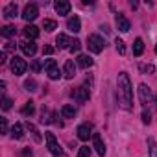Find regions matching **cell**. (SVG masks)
<instances>
[{"instance_id": "1", "label": "cell", "mask_w": 157, "mask_h": 157, "mask_svg": "<svg viewBox=\"0 0 157 157\" xmlns=\"http://www.w3.org/2000/svg\"><path fill=\"white\" fill-rule=\"evenodd\" d=\"M117 89H118V102L120 107L126 111L133 109V91H131V82L128 72H120L117 78Z\"/></svg>"}, {"instance_id": "2", "label": "cell", "mask_w": 157, "mask_h": 157, "mask_svg": "<svg viewBox=\"0 0 157 157\" xmlns=\"http://www.w3.org/2000/svg\"><path fill=\"white\" fill-rule=\"evenodd\" d=\"M87 46H89L91 52L100 54V52L104 50V46H105V41H104L100 35H89V39H87Z\"/></svg>"}, {"instance_id": "3", "label": "cell", "mask_w": 157, "mask_h": 157, "mask_svg": "<svg viewBox=\"0 0 157 157\" xmlns=\"http://www.w3.org/2000/svg\"><path fill=\"white\" fill-rule=\"evenodd\" d=\"M26 68H28V65H26V61H24L22 57H19V56H13V57H11V72H13L15 76L24 74Z\"/></svg>"}, {"instance_id": "4", "label": "cell", "mask_w": 157, "mask_h": 157, "mask_svg": "<svg viewBox=\"0 0 157 157\" xmlns=\"http://www.w3.org/2000/svg\"><path fill=\"white\" fill-rule=\"evenodd\" d=\"M46 144H48V150H50V153H52V155H56V157H61V155H63L61 146L57 144V140H56V135H54V133H46Z\"/></svg>"}, {"instance_id": "5", "label": "cell", "mask_w": 157, "mask_h": 157, "mask_svg": "<svg viewBox=\"0 0 157 157\" xmlns=\"http://www.w3.org/2000/svg\"><path fill=\"white\" fill-rule=\"evenodd\" d=\"M44 70H46V74H48L50 80H59L61 72H59V68L56 65V59H46L44 61Z\"/></svg>"}, {"instance_id": "6", "label": "cell", "mask_w": 157, "mask_h": 157, "mask_svg": "<svg viewBox=\"0 0 157 157\" xmlns=\"http://www.w3.org/2000/svg\"><path fill=\"white\" fill-rule=\"evenodd\" d=\"M37 15H39V8H37V4H28V6L24 8V11H22V19H24L26 22L35 21Z\"/></svg>"}, {"instance_id": "7", "label": "cell", "mask_w": 157, "mask_h": 157, "mask_svg": "<svg viewBox=\"0 0 157 157\" xmlns=\"http://www.w3.org/2000/svg\"><path fill=\"white\" fill-rule=\"evenodd\" d=\"M89 89L87 87H78V89H74L72 91V98L76 100V102H80V104H85L87 100H89Z\"/></svg>"}, {"instance_id": "8", "label": "cell", "mask_w": 157, "mask_h": 157, "mask_svg": "<svg viewBox=\"0 0 157 157\" xmlns=\"http://www.w3.org/2000/svg\"><path fill=\"white\" fill-rule=\"evenodd\" d=\"M139 98H140V104L146 105L151 102V89L146 85V83H140L139 85Z\"/></svg>"}, {"instance_id": "9", "label": "cell", "mask_w": 157, "mask_h": 157, "mask_svg": "<svg viewBox=\"0 0 157 157\" xmlns=\"http://www.w3.org/2000/svg\"><path fill=\"white\" fill-rule=\"evenodd\" d=\"M76 133H78L80 140H89V137H93V128H91V124H82V126H78Z\"/></svg>"}, {"instance_id": "10", "label": "cell", "mask_w": 157, "mask_h": 157, "mask_svg": "<svg viewBox=\"0 0 157 157\" xmlns=\"http://www.w3.org/2000/svg\"><path fill=\"white\" fill-rule=\"evenodd\" d=\"M115 22H117V28H118V32H122V33H126V32H129V28H131V24H129V21L122 15V13H118L117 17H115Z\"/></svg>"}, {"instance_id": "11", "label": "cell", "mask_w": 157, "mask_h": 157, "mask_svg": "<svg viewBox=\"0 0 157 157\" xmlns=\"http://www.w3.org/2000/svg\"><path fill=\"white\" fill-rule=\"evenodd\" d=\"M93 146H94V150H96V153L100 157L105 155V144H104V140H102V137L98 133H93Z\"/></svg>"}, {"instance_id": "12", "label": "cell", "mask_w": 157, "mask_h": 157, "mask_svg": "<svg viewBox=\"0 0 157 157\" xmlns=\"http://www.w3.org/2000/svg\"><path fill=\"white\" fill-rule=\"evenodd\" d=\"M57 15H68L70 13V2H67V0H57V2L54 4Z\"/></svg>"}, {"instance_id": "13", "label": "cell", "mask_w": 157, "mask_h": 157, "mask_svg": "<svg viewBox=\"0 0 157 157\" xmlns=\"http://www.w3.org/2000/svg\"><path fill=\"white\" fill-rule=\"evenodd\" d=\"M63 74H65V78H67V80H72V78L76 76V65H74V61H72V59H68V61L65 63Z\"/></svg>"}, {"instance_id": "14", "label": "cell", "mask_w": 157, "mask_h": 157, "mask_svg": "<svg viewBox=\"0 0 157 157\" xmlns=\"http://www.w3.org/2000/svg\"><path fill=\"white\" fill-rule=\"evenodd\" d=\"M67 28H68L72 33L82 32V22H80V19H78L76 15H74V17H70V19H68V22H67Z\"/></svg>"}, {"instance_id": "15", "label": "cell", "mask_w": 157, "mask_h": 157, "mask_svg": "<svg viewBox=\"0 0 157 157\" xmlns=\"http://www.w3.org/2000/svg\"><path fill=\"white\" fill-rule=\"evenodd\" d=\"M21 48H22V52H24V56H33L35 52H37V44L33 43V41H24L22 44H21Z\"/></svg>"}, {"instance_id": "16", "label": "cell", "mask_w": 157, "mask_h": 157, "mask_svg": "<svg viewBox=\"0 0 157 157\" xmlns=\"http://www.w3.org/2000/svg\"><path fill=\"white\" fill-rule=\"evenodd\" d=\"M37 35H39V28H37V26L28 24V26L24 28V37H26V39L33 41V39H37Z\"/></svg>"}, {"instance_id": "17", "label": "cell", "mask_w": 157, "mask_h": 157, "mask_svg": "<svg viewBox=\"0 0 157 157\" xmlns=\"http://www.w3.org/2000/svg\"><path fill=\"white\" fill-rule=\"evenodd\" d=\"M17 13H19V10H17V4H15V2H11V4H8V6L4 8V17H6V19H15Z\"/></svg>"}, {"instance_id": "18", "label": "cell", "mask_w": 157, "mask_h": 157, "mask_svg": "<svg viewBox=\"0 0 157 157\" xmlns=\"http://www.w3.org/2000/svg\"><path fill=\"white\" fill-rule=\"evenodd\" d=\"M56 43H57L59 48H68V50H70V46H72V41H70L68 35H65V33H59L57 39H56Z\"/></svg>"}, {"instance_id": "19", "label": "cell", "mask_w": 157, "mask_h": 157, "mask_svg": "<svg viewBox=\"0 0 157 157\" xmlns=\"http://www.w3.org/2000/svg\"><path fill=\"white\" fill-rule=\"evenodd\" d=\"M78 65H80L82 68H91L93 67V59L89 56H85V54H80L78 56Z\"/></svg>"}, {"instance_id": "20", "label": "cell", "mask_w": 157, "mask_h": 157, "mask_svg": "<svg viewBox=\"0 0 157 157\" xmlns=\"http://www.w3.org/2000/svg\"><path fill=\"white\" fill-rule=\"evenodd\" d=\"M52 118H56V115H52L48 107H43V111H41V122L43 124H52L54 122Z\"/></svg>"}, {"instance_id": "21", "label": "cell", "mask_w": 157, "mask_h": 157, "mask_svg": "<svg viewBox=\"0 0 157 157\" xmlns=\"http://www.w3.org/2000/svg\"><path fill=\"white\" fill-rule=\"evenodd\" d=\"M74 115H76V107L74 105H63L61 107V117H65V118H74Z\"/></svg>"}, {"instance_id": "22", "label": "cell", "mask_w": 157, "mask_h": 157, "mask_svg": "<svg viewBox=\"0 0 157 157\" xmlns=\"http://www.w3.org/2000/svg\"><path fill=\"white\" fill-rule=\"evenodd\" d=\"M11 137H13V139H17V140H21V139L24 137V131H22V124H19V122H17V124L11 128Z\"/></svg>"}, {"instance_id": "23", "label": "cell", "mask_w": 157, "mask_h": 157, "mask_svg": "<svg viewBox=\"0 0 157 157\" xmlns=\"http://www.w3.org/2000/svg\"><path fill=\"white\" fill-rule=\"evenodd\" d=\"M142 52H144V41L142 39H135V43H133V54L135 56H142Z\"/></svg>"}, {"instance_id": "24", "label": "cell", "mask_w": 157, "mask_h": 157, "mask_svg": "<svg viewBox=\"0 0 157 157\" xmlns=\"http://www.w3.org/2000/svg\"><path fill=\"white\" fill-rule=\"evenodd\" d=\"M21 113H22L24 117H32V115L35 113V105H33V102H26L24 107L21 109Z\"/></svg>"}, {"instance_id": "25", "label": "cell", "mask_w": 157, "mask_h": 157, "mask_svg": "<svg viewBox=\"0 0 157 157\" xmlns=\"http://www.w3.org/2000/svg\"><path fill=\"white\" fill-rule=\"evenodd\" d=\"M148 151H150V157H157V142L151 137L148 139Z\"/></svg>"}, {"instance_id": "26", "label": "cell", "mask_w": 157, "mask_h": 157, "mask_svg": "<svg viewBox=\"0 0 157 157\" xmlns=\"http://www.w3.org/2000/svg\"><path fill=\"white\" fill-rule=\"evenodd\" d=\"M15 32H17V30H15V26H10V24H8V26H4L2 30H0V33H2L4 37H13V35H15Z\"/></svg>"}, {"instance_id": "27", "label": "cell", "mask_w": 157, "mask_h": 157, "mask_svg": "<svg viewBox=\"0 0 157 157\" xmlns=\"http://www.w3.org/2000/svg\"><path fill=\"white\" fill-rule=\"evenodd\" d=\"M139 70H140L142 74H153V72H155V67L150 65V63H142V65L139 67Z\"/></svg>"}, {"instance_id": "28", "label": "cell", "mask_w": 157, "mask_h": 157, "mask_svg": "<svg viewBox=\"0 0 157 157\" xmlns=\"http://www.w3.org/2000/svg\"><path fill=\"white\" fill-rule=\"evenodd\" d=\"M43 28H44L46 32H54V30L57 28V24H56V21H50V19H46V21L43 22Z\"/></svg>"}, {"instance_id": "29", "label": "cell", "mask_w": 157, "mask_h": 157, "mask_svg": "<svg viewBox=\"0 0 157 157\" xmlns=\"http://www.w3.org/2000/svg\"><path fill=\"white\" fill-rule=\"evenodd\" d=\"M26 126H28V129L32 131V135H33V140H35V142H41V135H39V131H37V128H35L33 124H30V122H28Z\"/></svg>"}, {"instance_id": "30", "label": "cell", "mask_w": 157, "mask_h": 157, "mask_svg": "<svg viewBox=\"0 0 157 157\" xmlns=\"http://www.w3.org/2000/svg\"><path fill=\"white\" fill-rule=\"evenodd\" d=\"M115 44H117L118 54H120V56H124V54H126V44H124V41H122V39H117V43H115Z\"/></svg>"}, {"instance_id": "31", "label": "cell", "mask_w": 157, "mask_h": 157, "mask_svg": "<svg viewBox=\"0 0 157 157\" xmlns=\"http://www.w3.org/2000/svg\"><path fill=\"white\" fill-rule=\"evenodd\" d=\"M35 87H37L35 80H26V82H24V89H26V91H35Z\"/></svg>"}, {"instance_id": "32", "label": "cell", "mask_w": 157, "mask_h": 157, "mask_svg": "<svg viewBox=\"0 0 157 157\" xmlns=\"http://www.w3.org/2000/svg\"><path fill=\"white\" fill-rule=\"evenodd\" d=\"M78 157H91L89 146H82V148H80V153H78Z\"/></svg>"}, {"instance_id": "33", "label": "cell", "mask_w": 157, "mask_h": 157, "mask_svg": "<svg viewBox=\"0 0 157 157\" xmlns=\"http://www.w3.org/2000/svg\"><path fill=\"white\" fill-rule=\"evenodd\" d=\"M80 48H82V43H80V41H78V39L72 41V46H70V52H72V54H78V52H80Z\"/></svg>"}, {"instance_id": "34", "label": "cell", "mask_w": 157, "mask_h": 157, "mask_svg": "<svg viewBox=\"0 0 157 157\" xmlns=\"http://www.w3.org/2000/svg\"><path fill=\"white\" fill-rule=\"evenodd\" d=\"M2 109H4V111H10V109H11V100H10L8 96L2 98Z\"/></svg>"}, {"instance_id": "35", "label": "cell", "mask_w": 157, "mask_h": 157, "mask_svg": "<svg viewBox=\"0 0 157 157\" xmlns=\"http://www.w3.org/2000/svg\"><path fill=\"white\" fill-rule=\"evenodd\" d=\"M142 122L144 124H150L151 122V113L150 111H142Z\"/></svg>"}, {"instance_id": "36", "label": "cell", "mask_w": 157, "mask_h": 157, "mask_svg": "<svg viewBox=\"0 0 157 157\" xmlns=\"http://www.w3.org/2000/svg\"><path fill=\"white\" fill-rule=\"evenodd\" d=\"M0 131H2V133H8V120H6V118H0Z\"/></svg>"}, {"instance_id": "37", "label": "cell", "mask_w": 157, "mask_h": 157, "mask_svg": "<svg viewBox=\"0 0 157 157\" xmlns=\"http://www.w3.org/2000/svg\"><path fill=\"white\" fill-rule=\"evenodd\" d=\"M32 70H33V72H39V70H41V61H37V59L32 61Z\"/></svg>"}, {"instance_id": "38", "label": "cell", "mask_w": 157, "mask_h": 157, "mask_svg": "<svg viewBox=\"0 0 157 157\" xmlns=\"http://www.w3.org/2000/svg\"><path fill=\"white\" fill-rule=\"evenodd\" d=\"M32 155H33V151H32L30 148H24V150H22V157H32Z\"/></svg>"}, {"instance_id": "39", "label": "cell", "mask_w": 157, "mask_h": 157, "mask_svg": "<svg viewBox=\"0 0 157 157\" xmlns=\"http://www.w3.org/2000/svg\"><path fill=\"white\" fill-rule=\"evenodd\" d=\"M13 50H15V44L13 43H8L6 48H4V52H13Z\"/></svg>"}, {"instance_id": "40", "label": "cell", "mask_w": 157, "mask_h": 157, "mask_svg": "<svg viewBox=\"0 0 157 157\" xmlns=\"http://www.w3.org/2000/svg\"><path fill=\"white\" fill-rule=\"evenodd\" d=\"M52 52H54V48H52V46H44V50H43V54H46V56H50Z\"/></svg>"}, {"instance_id": "41", "label": "cell", "mask_w": 157, "mask_h": 157, "mask_svg": "<svg viewBox=\"0 0 157 157\" xmlns=\"http://www.w3.org/2000/svg\"><path fill=\"white\" fill-rule=\"evenodd\" d=\"M0 63H2V65L6 63V52H2V54H0Z\"/></svg>"}, {"instance_id": "42", "label": "cell", "mask_w": 157, "mask_h": 157, "mask_svg": "<svg viewBox=\"0 0 157 157\" xmlns=\"http://www.w3.org/2000/svg\"><path fill=\"white\" fill-rule=\"evenodd\" d=\"M155 54H157V44H155Z\"/></svg>"}, {"instance_id": "43", "label": "cell", "mask_w": 157, "mask_h": 157, "mask_svg": "<svg viewBox=\"0 0 157 157\" xmlns=\"http://www.w3.org/2000/svg\"><path fill=\"white\" fill-rule=\"evenodd\" d=\"M61 157H67V155H61Z\"/></svg>"}]
</instances>
